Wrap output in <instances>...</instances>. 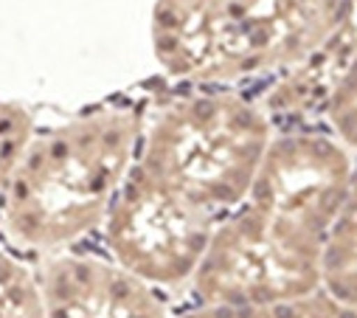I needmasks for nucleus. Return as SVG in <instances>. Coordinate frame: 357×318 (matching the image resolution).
I'll use <instances>...</instances> for the list:
<instances>
[{
  "label": "nucleus",
  "mask_w": 357,
  "mask_h": 318,
  "mask_svg": "<svg viewBox=\"0 0 357 318\" xmlns=\"http://www.w3.org/2000/svg\"><path fill=\"white\" fill-rule=\"evenodd\" d=\"M354 172L357 155L326 127L276 130L245 200L217 222L189 298L253 304L321 290Z\"/></svg>",
  "instance_id": "f257e3e1"
},
{
  "label": "nucleus",
  "mask_w": 357,
  "mask_h": 318,
  "mask_svg": "<svg viewBox=\"0 0 357 318\" xmlns=\"http://www.w3.org/2000/svg\"><path fill=\"white\" fill-rule=\"evenodd\" d=\"M146 110L149 99H116L34 130L0 197V240L43 259L99 234L135 164Z\"/></svg>",
  "instance_id": "f03ea898"
},
{
  "label": "nucleus",
  "mask_w": 357,
  "mask_h": 318,
  "mask_svg": "<svg viewBox=\"0 0 357 318\" xmlns=\"http://www.w3.org/2000/svg\"><path fill=\"white\" fill-rule=\"evenodd\" d=\"M357 0H158L152 54L177 85L259 91L324 59Z\"/></svg>",
  "instance_id": "7ed1b4c3"
},
{
  "label": "nucleus",
  "mask_w": 357,
  "mask_h": 318,
  "mask_svg": "<svg viewBox=\"0 0 357 318\" xmlns=\"http://www.w3.org/2000/svg\"><path fill=\"white\" fill-rule=\"evenodd\" d=\"M273 135L276 121L253 91L181 85L149 102L132 169L220 222L245 200Z\"/></svg>",
  "instance_id": "20e7f679"
},
{
  "label": "nucleus",
  "mask_w": 357,
  "mask_h": 318,
  "mask_svg": "<svg viewBox=\"0 0 357 318\" xmlns=\"http://www.w3.org/2000/svg\"><path fill=\"white\" fill-rule=\"evenodd\" d=\"M214 228L217 220L130 169L99 234L119 268L169 296L189 287Z\"/></svg>",
  "instance_id": "39448f33"
},
{
  "label": "nucleus",
  "mask_w": 357,
  "mask_h": 318,
  "mask_svg": "<svg viewBox=\"0 0 357 318\" xmlns=\"http://www.w3.org/2000/svg\"><path fill=\"white\" fill-rule=\"evenodd\" d=\"M48 318H172L169 296L107 254L59 251L40 259Z\"/></svg>",
  "instance_id": "423d86ee"
},
{
  "label": "nucleus",
  "mask_w": 357,
  "mask_h": 318,
  "mask_svg": "<svg viewBox=\"0 0 357 318\" xmlns=\"http://www.w3.org/2000/svg\"><path fill=\"white\" fill-rule=\"evenodd\" d=\"M253 93L276 130L321 124L357 155V20L324 59Z\"/></svg>",
  "instance_id": "0eeeda50"
},
{
  "label": "nucleus",
  "mask_w": 357,
  "mask_h": 318,
  "mask_svg": "<svg viewBox=\"0 0 357 318\" xmlns=\"http://www.w3.org/2000/svg\"><path fill=\"white\" fill-rule=\"evenodd\" d=\"M172 318H357V307L321 287L307 296L253 301V304L192 301L189 307L172 312Z\"/></svg>",
  "instance_id": "6e6552de"
},
{
  "label": "nucleus",
  "mask_w": 357,
  "mask_h": 318,
  "mask_svg": "<svg viewBox=\"0 0 357 318\" xmlns=\"http://www.w3.org/2000/svg\"><path fill=\"white\" fill-rule=\"evenodd\" d=\"M324 287L357 307V172L329 240Z\"/></svg>",
  "instance_id": "1a4fd4ad"
},
{
  "label": "nucleus",
  "mask_w": 357,
  "mask_h": 318,
  "mask_svg": "<svg viewBox=\"0 0 357 318\" xmlns=\"http://www.w3.org/2000/svg\"><path fill=\"white\" fill-rule=\"evenodd\" d=\"M0 318H48L40 268L0 240Z\"/></svg>",
  "instance_id": "9d476101"
},
{
  "label": "nucleus",
  "mask_w": 357,
  "mask_h": 318,
  "mask_svg": "<svg viewBox=\"0 0 357 318\" xmlns=\"http://www.w3.org/2000/svg\"><path fill=\"white\" fill-rule=\"evenodd\" d=\"M34 113L17 102H0V197L20 161V155L34 135Z\"/></svg>",
  "instance_id": "9b49d317"
}]
</instances>
